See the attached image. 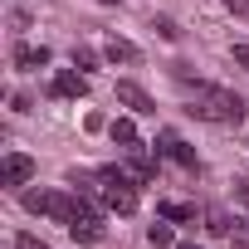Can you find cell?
Returning a JSON list of instances; mask_svg holds the SVG:
<instances>
[{
	"instance_id": "cell-1",
	"label": "cell",
	"mask_w": 249,
	"mask_h": 249,
	"mask_svg": "<svg viewBox=\"0 0 249 249\" xmlns=\"http://www.w3.org/2000/svg\"><path fill=\"white\" fill-rule=\"evenodd\" d=\"M191 112H196V117H210V122H239V117H244V98L230 93V88H210V83H200Z\"/></svg>"
},
{
	"instance_id": "cell-2",
	"label": "cell",
	"mask_w": 249,
	"mask_h": 249,
	"mask_svg": "<svg viewBox=\"0 0 249 249\" xmlns=\"http://www.w3.org/2000/svg\"><path fill=\"white\" fill-rule=\"evenodd\" d=\"M157 152H166V157H171L176 166L196 171V147H191V142H186L181 132H161V137H157Z\"/></svg>"
},
{
	"instance_id": "cell-3",
	"label": "cell",
	"mask_w": 249,
	"mask_h": 249,
	"mask_svg": "<svg viewBox=\"0 0 249 249\" xmlns=\"http://www.w3.org/2000/svg\"><path fill=\"white\" fill-rule=\"evenodd\" d=\"M49 93H54V98H83V93H88V73H83V69H59L54 83H49Z\"/></svg>"
},
{
	"instance_id": "cell-4",
	"label": "cell",
	"mask_w": 249,
	"mask_h": 249,
	"mask_svg": "<svg viewBox=\"0 0 249 249\" xmlns=\"http://www.w3.org/2000/svg\"><path fill=\"white\" fill-rule=\"evenodd\" d=\"M69 234H73V244H98V239H103V215L78 210V215H73V225H69Z\"/></svg>"
},
{
	"instance_id": "cell-5",
	"label": "cell",
	"mask_w": 249,
	"mask_h": 249,
	"mask_svg": "<svg viewBox=\"0 0 249 249\" xmlns=\"http://www.w3.org/2000/svg\"><path fill=\"white\" fill-rule=\"evenodd\" d=\"M30 176H35V161H30L25 152H10L5 166H0V181H5V186H25Z\"/></svg>"
},
{
	"instance_id": "cell-6",
	"label": "cell",
	"mask_w": 249,
	"mask_h": 249,
	"mask_svg": "<svg viewBox=\"0 0 249 249\" xmlns=\"http://www.w3.org/2000/svg\"><path fill=\"white\" fill-rule=\"evenodd\" d=\"M117 103H122V107H132V112H157L152 93H147V88H137V83H127V78L117 83Z\"/></svg>"
},
{
	"instance_id": "cell-7",
	"label": "cell",
	"mask_w": 249,
	"mask_h": 249,
	"mask_svg": "<svg viewBox=\"0 0 249 249\" xmlns=\"http://www.w3.org/2000/svg\"><path fill=\"white\" fill-rule=\"evenodd\" d=\"M127 171H132V181H137V186L157 181V161H152V157H147L142 147H132V152H127Z\"/></svg>"
},
{
	"instance_id": "cell-8",
	"label": "cell",
	"mask_w": 249,
	"mask_h": 249,
	"mask_svg": "<svg viewBox=\"0 0 249 249\" xmlns=\"http://www.w3.org/2000/svg\"><path fill=\"white\" fill-rule=\"evenodd\" d=\"M103 54H107V59H112V64H137V59H142V54H137V44H132V39H117V35H112V39H107V44H103Z\"/></svg>"
},
{
	"instance_id": "cell-9",
	"label": "cell",
	"mask_w": 249,
	"mask_h": 249,
	"mask_svg": "<svg viewBox=\"0 0 249 249\" xmlns=\"http://www.w3.org/2000/svg\"><path fill=\"white\" fill-rule=\"evenodd\" d=\"M107 132H112V142H117V147H127V152H132V147H142V137H137V122H132V117H117Z\"/></svg>"
},
{
	"instance_id": "cell-10",
	"label": "cell",
	"mask_w": 249,
	"mask_h": 249,
	"mask_svg": "<svg viewBox=\"0 0 249 249\" xmlns=\"http://www.w3.org/2000/svg\"><path fill=\"white\" fill-rule=\"evenodd\" d=\"M49 215H54L59 225H73V215H78V200H73V196H64V191H54V196H49Z\"/></svg>"
},
{
	"instance_id": "cell-11",
	"label": "cell",
	"mask_w": 249,
	"mask_h": 249,
	"mask_svg": "<svg viewBox=\"0 0 249 249\" xmlns=\"http://www.w3.org/2000/svg\"><path fill=\"white\" fill-rule=\"evenodd\" d=\"M15 64H20V69H44V64H49V49H44V44H20V49H15Z\"/></svg>"
},
{
	"instance_id": "cell-12",
	"label": "cell",
	"mask_w": 249,
	"mask_h": 249,
	"mask_svg": "<svg viewBox=\"0 0 249 249\" xmlns=\"http://www.w3.org/2000/svg\"><path fill=\"white\" fill-rule=\"evenodd\" d=\"M157 210H161V220H171V225H191V220H196V205H186V200H161Z\"/></svg>"
},
{
	"instance_id": "cell-13",
	"label": "cell",
	"mask_w": 249,
	"mask_h": 249,
	"mask_svg": "<svg viewBox=\"0 0 249 249\" xmlns=\"http://www.w3.org/2000/svg\"><path fill=\"white\" fill-rule=\"evenodd\" d=\"M147 239H152V249H176V234H171V220H166V225H152V230H147Z\"/></svg>"
},
{
	"instance_id": "cell-14",
	"label": "cell",
	"mask_w": 249,
	"mask_h": 249,
	"mask_svg": "<svg viewBox=\"0 0 249 249\" xmlns=\"http://www.w3.org/2000/svg\"><path fill=\"white\" fill-rule=\"evenodd\" d=\"M49 196L54 191H25V210L30 215H49Z\"/></svg>"
},
{
	"instance_id": "cell-15",
	"label": "cell",
	"mask_w": 249,
	"mask_h": 249,
	"mask_svg": "<svg viewBox=\"0 0 249 249\" xmlns=\"http://www.w3.org/2000/svg\"><path fill=\"white\" fill-rule=\"evenodd\" d=\"M205 230H210V234H230V215L210 205V210H205Z\"/></svg>"
},
{
	"instance_id": "cell-16",
	"label": "cell",
	"mask_w": 249,
	"mask_h": 249,
	"mask_svg": "<svg viewBox=\"0 0 249 249\" xmlns=\"http://www.w3.org/2000/svg\"><path fill=\"white\" fill-rule=\"evenodd\" d=\"M152 30H157V35H161L166 44H176V39H181V30H176V20H166V15H161V20H157Z\"/></svg>"
},
{
	"instance_id": "cell-17",
	"label": "cell",
	"mask_w": 249,
	"mask_h": 249,
	"mask_svg": "<svg viewBox=\"0 0 249 249\" xmlns=\"http://www.w3.org/2000/svg\"><path fill=\"white\" fill-rule=\"evenodd\" d=\"M73 69H83V73L98 69V54H93V49H73Z\"/></svg>"
},
{
	"instance_id": "cell-18",
	"label": "cell",
	"mask_w": 249,
	"mask_h": 249,
	"mask_svg": "<svg viewBox=\"0 0 249 249\" xmlns=\"http://www.w3.org/2000/svg\"><path fill=\"white\" fill-rule=\"evenodd\" d=\"M15 249H49V244H44L39 234H30V230H25V234H15Z\"/></svg>"
},
{
	"instance_id": "cell-19",
	"label": "cell",
	"mask_w": 249,
	"mask_h": 249,
	"mask_svg": "<svg viewBox=\"0 0 249 249\" xmlns=\"http://www.w3.org/2000/svg\"><path fill=\"white\" fill-rule=\"evenodd\" d=\"M83 127H88V132H103L107 122H103V112H88V117H83Z\"/></svg>"
},
{
	"instance_id": "cell-20",
	"label": "cell",
	"mask_w": 249,
	"mask_h": 249,
	"mask_svg": "<svg viewBox=\"0 0 249 249\" xmlns=\"http://www.w3.org/2000/svg\"><path fill=\"white\" fill-rule=\"evenodd\" d=\"M234 64H239V69H249V44H234Z\"/></svg>"
},
{
	"instance_id": "cell-21",
	"label": "cell",
	"mask_w": 249,
	"mask_h": 249,
	"mask_svg": "<svg viewBox=\"0 0 249 249\" xmlns=\"http://www.w3.org/2000/svg\"><path fill=\"white\" fill-rule=\"evenodd\" d=\"M230 10L234 15H249V0H230Z\"/></svg>"
},
{
	"instance_id": "cell-22",
	"label": "cell",
	"mask_w": 249,
	"mask_h": 249,
	"mask_svg": "<svg viewBox=\"0 0 249 249\" xmlns=\"http://www.w3.org/2000/svg\"><path fill=\"white\" fill-rule=\"evenodd\" d=\"M176 249H200V244H176Z\"/></svg>"
},
{
	"instance_id": "cell-23",
	"label": "cell",
	"mask_w": 249,
	"mask_h": 249,
	"mask_svg": "<svg viewBox=\"0 0 249 249\" xmlns=\"http://www.w3.org/2000/svg\"><path fill=\"white\" fill-rule=\"evenodd\" d=\"M103 5H117V0H103Z\"/></svg>"
}]
</instances>
